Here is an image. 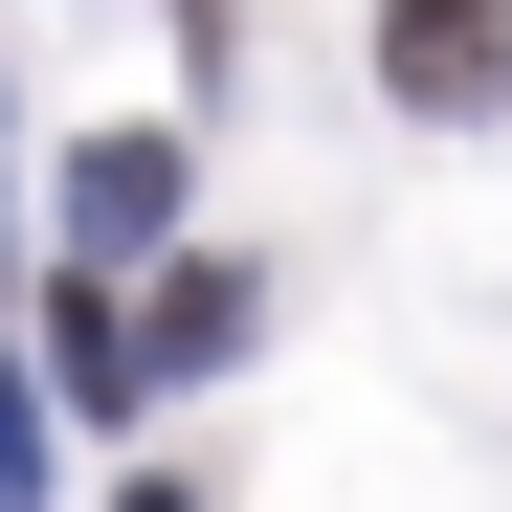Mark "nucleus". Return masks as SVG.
<instances>
[{"label": "nucleus", "mask_w": 512, "mask_h": 512, "mask_svg": "<svg viewBox=\"0 0 512 512\" xmlns=\"http://www.w3.org/2000/svg\"><path fill=\"white\" fill-rule=\"evenodd\" d=\"M379 90L401 112H512V0H379Z\"/></svg>", "instance_id": "f257e3e1"}, {"label": "nucleus", "mask_w": 512, "mask_h": 512, "mask_svg": "<svg viewBox=\"0 0 512 512\" xmlns=\"http://www.w3.org/2000/svg\"><path fill=\"white\" fill-rule=\"evenodd\" d=\"M179 23H201V67H223V45H245V0H179Z\"/></svg>", "instance_id": "39448f33"}, {"label": "nucleus", "mask_w": 512, "mask_h": 512, "mask_svg": "<svg viewBox=\"0 0 512 512\" xmlns=\"http://www.w3.org/2000/svg\"><path fill=\"white\" fill-rule=\"evenodd\" d=\"M112 512H179V490H112Z\"/></svg>", "instance_id": "423d86ee"}, {"label": "nucleus", "mask_w": 512, "mask_h": 512, "mask_svg": "<svg viewBox=\"0 0 512 512\" xmlns=\"http://www.w3.org/2000/svg\"><path fill=\"white\" fill-rule=\"evenodd\" d=\"M245 312H268L245 268H179V290H156V334H134V357H245Z\"/></svg>", "instance_id": "7ed1b4c3"}, {"label": "nucleus", "mask_w": 512, "mask_h": 512, "mask_svg": "<svg viewBox=\"0 0 512 512\" xmlns=\"http://www.w3.org/2000/svg\"><path fill=\"white\" fill-rule=\"evenodd\" d=\"M45 357H67V401H134V312H112V290H67V312H45Z\"/></svg>", "instance_id": "20e7f679"}, {"label": "nucleus", "mask_w": 512, "mask_h": 512, "mask_svg": "<svg viewBox=\"0 0 512 512\" xmlns=\"http://www.w3.org/2000/svg\"><path fill=\"white\" fill-rule=\"evenodd\" d=\"M156 223H179V134H90V156H67V245H112V268H134Z\"/></svg>", "instance_id": "f03ea898"}]
</instances>
